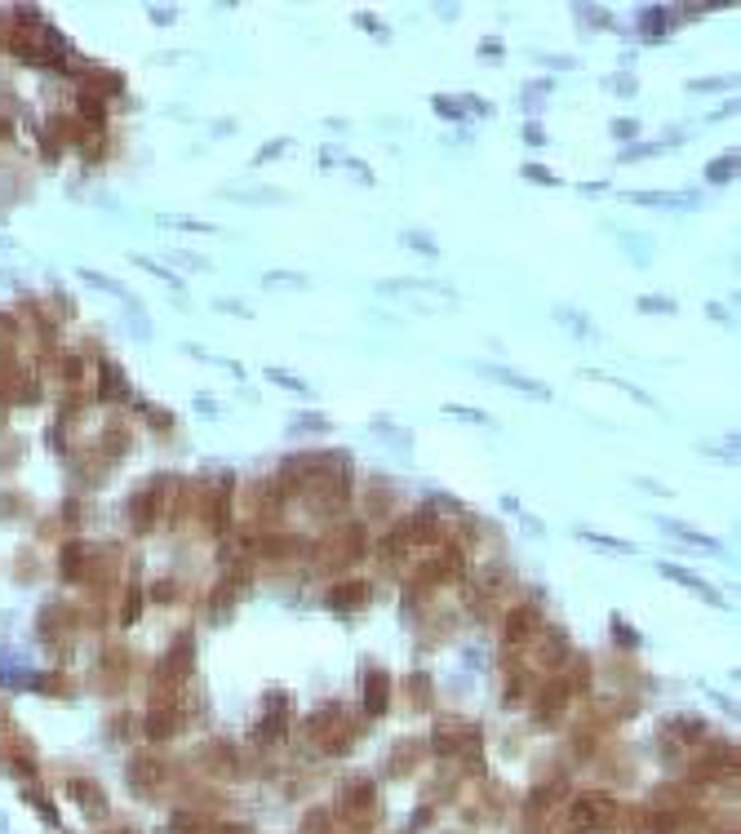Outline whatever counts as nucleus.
I'll list each match as a JSON object with an SVG mask.
<instances>
[{
    "instance_id": "1",
    "label": "nucleus",
    "mask_w": 741,
    "mask_h": 834,
    "mask_svg": "<svg viewBox=\"0 0 741 834\" xmlns=\"http://www.w3.org/2000/svg\"><path fill=\"white\" fill-rule=\"evenodd\" d=\"M484 377H493V382H502V387H510V391H524V395H533V399H551V387H541V382H533V377H524V373H510V369H502V364H475Z\"/></svg>"
},
{
    "instance_id": "2",
    "label": "nucleus",
    "mask_w": 741,
    "mask_h": 834,
    "mask_svg": "<svg viewBox=\"0 0 741 834\" xmlns=\"http://www.w3.org/2000/svg\"><path fill=\"white\" fill-rule=\"evenodd\" d=\"M382 293H431V297H449V302H453V289L449 285H435V280H386Z\"/></svg>"
},
{
    "instance_id": "3",
    "label": "nucleus",
    "mask_w": 741,
    "mask_h": 834,
    "mask_svg": "<svg viewBox=\"0 0 741 834\" xmlns=\"http://www.w3.org/2000/svg\"><path fill=\"white\" fill-rule=\"evenodd\" d=\"M662 573H666V577H674V581H679V586H688V590H701L706 599H715V604H719V595H715L711 586H706V581H701V577H693V573H684V569H679V564H662Z\"/></svg>"
},
{
    "instance_id": "4",
    "label": "nucleus",
    "mask_w": 741,
    "mask_h": 834,
    "mask_svg": "<svg viewBox=\"0 0 741 834\" xmlns=\"http://www.w3.org/2000/svg\"><path fill=\"white\" fill-rule=\"evenodd\" d=\"M666 528H670V532H679L684 542H693V546H701V550H711V555H719V542H715V537H706V532L684 528V524H670V520H666Z\"/></svg>"
},
{
    "instance_id": "5",
    "label": "nucleus",
    "mask_w": 741,
    "mask_h": 834,
    "mask_svg": "<svg viewBox=\"0 0 741 834\" xmlns=\"http://www.w3.org/2000/svg\"><path fill=\"white\" fill-rule=\"evenodd\" d=\"M555 320H559V324H568L573 333H578V338H595L590 320H582V315H578V311H568V307H555Z\"/></svg>"
},
{
    "instance_id": "6",
    "label": "nucleus",
    "mask_w": 741,
    "mask_h": 834,
    "mask_svg": "<svg viewBox=\"0 0 741 834\" xmlns=\"http://www.w3.org/2000/svg\"><path fill=\"white\" fill-rule=\"evenodd\" d=\"M444 413L457 417V422H471V426H493V417H488V413H475V409H466V404H449Z\"/></svg>"
},
{
    "instance_id": "7",
    "label": "nucleus",
    "mask_w": 741,
    "mask_h": 834,
    "mask_svg": "<svg viewBox=\"0 0 741 834\" xmlns=\"http://www.w3.org/2000/svg\"><path fill=\"white\" fill-rule=\"evenodd\" d=\"M502 506H506V510H510V515H515V520H519V524H524V528H529V532H533V537H541V532H546V528H541V524H537V520H533V515H529V510H524V506H519V502H515V497H506V502H502Z\"/></svg>"
},
{
    "instance_id": "8",
    "label": "nucleus",
    "mask_w": 741,
    "mask_h": 834,
    "mask_svg": "<svg viewBox=\"0 0 741 834\" xmlns=\"http://www.w3.org/2000/svg\"><path fill=\"white\" fill-rule=\"evenodd\" d=\"M169 227H178V231H195V236H213L218 227H209V222H191V218H164Z\"/></svg>"
},
{
    "instance_id": "9",
    "label": "nucleus",
    "mask_w": 741,
    "mask_h": 834,
    "mask_svg": "<svg viewBox=\"0 0 741 834\" xmlns=\"http://www.w3.org/2000/svg\"><path fill=\"white\" fill-rule=\"evenodd\" d=\"M271 382H280V387H285V391H302V395H311V387H306V382H298V377H289L285 369H271Z\"/></svg>"
},
{
    "instance_id": "10",
    "label": "nucleus",
    "mask_w": 741,
    "mask_h": 834,
    "mask_svg": "<svg viewBox=\"0 0 741 834\" xmlns=\"http://www.w3.org/2000/svg\"><path fill=\"white\" fill-rule=\"evenodd\" d=\"M582 537H586V542H595V546H608V550H631V542H617V537H604V532H590V528H582Z\"/></svg>"
},
{
    "instance_id": "11",
    "label": "nucleus",
    "mask_w": 741,
    "mask_h": 834,
    "mask_svg": "<svg viewBox=\"0 0 741 834\" xmlns=\"http://www.w3.org/2000/svg\"><path fill=\"white\" fill-rule=\"evenodd\" d=\"M262 285H306V275H289V271H271V275H262Z\"/></svg>"
},
{
    "instance_id": "12",
    "label": "nucleus",
    "mask_w": 741,
    "mask_h": 834,
    "mask_svg": "<svg viewBox=\"0 0 741 834\" xmlns=\"http://www.w3.org/2000/svg\"><path fill=\"white\" fill-rule=\"evenodd\" d=\"M134 262H138V266H147V271H151V275H160L164 285H173V289H178V275H169V271H164V266H156L151 258H134Z\"/></svg>"
},
{
    "instance_id": "13",
    "label": "nucleus",
    "mask_w": 741,
    "mask_h": 834,
    "mask_svg": "<svg viewBox=\"0 0 741 834\" xmlns=\"http://www.w3.org/2000/svg\"><path fill=\"white\" fill-rule=\"evenodd\" d=\"M404 244H408V249H422V253H431V258L440 253V249H435V240H426V236H404Z\"/></svg>"
},
{
    "instance_id": "14",
    "label": "nucleus",
    "mask_w": 741,
    "mask_h": 834,
    "mask_svg": "<svg viewBox=\"0 0 741 834\" xmlns=\"http://www.w3.org/2000/svg\"><path fill=\"white\" fill-rule=\"evenodd\" d=\"M639 307H644V311H674V302H666V297H639Z\"/></svg>"
},
{
    "instance_id": "15",
    "label": "nucleus",
    "mask_w": 741,
    "mask_h": 834,
    "mask_svg": "<svg viewBox=\"0 0 741 834\" xmlns=\"http://www.w3.org/2000/svg\"><path fill=\"white\" fill-rule=\"evenodd\" d=\"M173 262H183L187 271H205V266H209L205 258H191V253H173Z\"/></svg>"
},
{
    "instance_id": "16",
    "label": "nucleus",
    "mask_w": 741,
    "mask_h": 834,
    "mask_svg": "<svg viewBox=\"0 0 741 834\" xmlns=\"http://www.w3.org/2000/svg\"><path fill=\"white\" fill-rule=\"evenodd\" d=\"M285 147H289V142H271V147H262V152H258V160H271V156H280V152H285Z\"/></svg>"
}]
</instances>
